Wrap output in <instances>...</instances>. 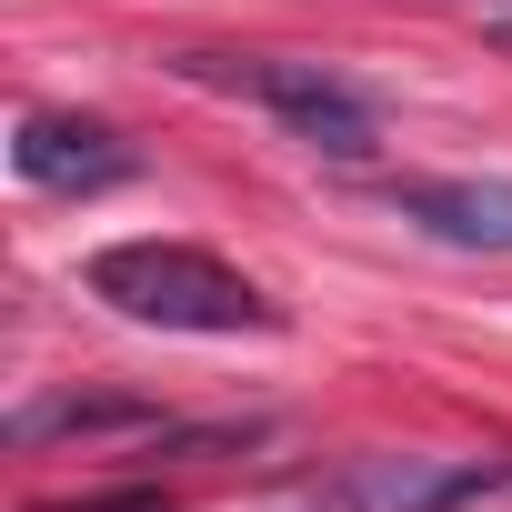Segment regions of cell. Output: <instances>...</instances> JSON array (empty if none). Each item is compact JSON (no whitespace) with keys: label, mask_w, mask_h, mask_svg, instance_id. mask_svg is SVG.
I'll use <instances>...</instances> for the list:
<instances>
[{"label":"cell","mask_w":512,"mask_h":512,"mask_svg":"<svg viewBox=\"0 0 512 512\" xmlns=\"http://www.w3.org/2000/svg\"><path fill=\"white\" fill-rule=\"evenodd\" d=\"M191 81H221V91H241V101H262L302 151H322V161H372L382 151V121H372V101L342 81V71H322V61H272V51H191L181 61Z\"/></svg>","instance_id":"cell-2"},{"label":"cell","mask_w":512,"mask_h":512,"mask_svg":"<svg viewBox=\"0 0 512 512\" xmlns=\"http://www.w3.org/2000/svg\"><path fill=\"white\" fill-rule=\"evenodd\" d=\"M91 302L151 332H282V302L262 282H241L231 262L191 241H111L91 251Z\"/></svg>","instance_id":"cell-1"},{"label":"cell","mask_w":512,"mask_h":512,"mask_svg":"<svg viewBox=\"0 0 512 512\" xmlns=\"http://www.w3.org/2000/svg\"><path fill=\"white\" fill-rule=\"evenodd\" d=\"M272 442V422L262 412H241V422H161L151 432V462L171 452V462H241V452H262Z\"/></svg>","instance_id":"cell-7"},{"label":"cell","mask_w":512,"mask_h":512,"mask_svg":"<svg viewBox=\"0 0 512 512\" xmlns=\"http://www.w3.org/2000/svg\"><path fill=\"white\" fill-rule=\"evenodd\" d=\"M111 432H161V412L141 392H51V402H21L11 412V442L41 452V442H111Z\"/></svg>","instance_id":"cell-6"},{"label":"cell","mask_w":512,"mask_h":512,"mask_svg":"<svg viewBox=\"0 0 512 512\" xmlns=\"http://www.w3.org/2000/svg\"><path fill=\"white\" fill-rule=\"evenodd\" d=\"M11 161L41 191H111V181H131V141L111 121H91V111H21Z\"/></svg>","instance_id":"cell-4"},{"label":"cell","mask_w":512,"mask_h":512,"mask_svg":"<svg viewBox=\"0 0 512 512\" xmlns=\"http://www.w3.org/2000/svg\"><path fill=\"white\" fill-rule=\"evenodd\" d=\"M382 201H392L412 231L452 241V251H512V181H472V171H452V181H392Z\"/></svg>","instance_id":"cell-5"},{"label":"cell","mask_w":512,"mask_h":512,"mask_svg":"<svg viewBox=\"0 0 512 512\" xmlns=\"http://www.w3.org/2000/svg\"><path fill=\"white\" fill-rule=\"evenodd\" d=\"M31 512H161V482H121V492H81V502H31Z\"/></svg>","instance_id":"cell-8"},{"label":"cell","mask_w":512,"mask_h":512,"mask_svg":"<svg viewBox=\"0 0 512 512\" xmlns=\"http://www.w3.org/2000/svg\"><path fill=\"white\" fill-rule=\"evenodd\" d=\"M272 512H472V472L432 452H352L302 492H282Z\"/></svg>","instance_id":"cell-3"}]
</instances>
